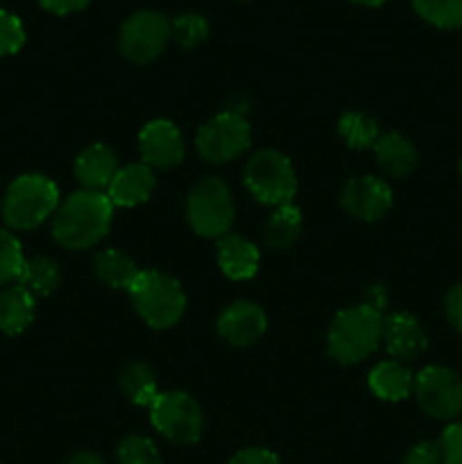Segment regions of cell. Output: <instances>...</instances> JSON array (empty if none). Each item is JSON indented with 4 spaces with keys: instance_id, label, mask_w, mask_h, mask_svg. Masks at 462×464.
I'll return each mask as SVG.
<instances>
[{
    "instance_id": "1",
    "label": "cell",
    "mask_w": 462,
    "mask_h": 464,
    "mask_svg": "<svg viewBox=\"0 0 462 464\" xmlns=\"http://www.w3.org/2000/svg\"><path fill=\"white\" fill-rule=\"evenodd\" d=\"M113 204L107 193L80 190L59 207L53 222V234L68 249H89L107 236L111 227Z\"/></svg>"
},
{
    "instance_id": "2",
    "label": "cell",
    "mask_w": 462,
    "mask_h": 464,
    "mask_svg": "<svg viewBox=\"0 0 462 464\" xmlns=\"http://www.w3.org/2000/svg\"><path fill=\"white\" fill-rule=\"evenodd\" d=\"M383 334V315L376 308L361 304L338 313L329 329V353L335 361L351 365L376 352Z\"/></svg>"
},
{
    "instance_id": "3",
    "label": "cell",
    "mask_w": 462,
    "mask_h": 464,
    "mask_svg": "<svg viewBox=\"0 0 462 464\" xmlns=\"http://www.w3.org/2000/svg\"><path fill=\"white\" fill-rule=\"evenodd\" d=\"M136 313L152 329H170L186 311V295L179 281L157 270H140L130 288Z\"/></svg>"
},
{
    "instance_id": "4",
    "label": "cell",
    "mask_w": 462,
    "mask_h": 464,
    "mask_svg": "<svg viewBox=\"0 0 462 464\" xmlns=\"http://www.w3.org/2000/svg\"><path fill=\"white\" fill-rule=\"evenodd\" d=\"M59 207V188L43 175L14 179L3 202V218L12 229H34Z\"/></svg>"
},
{
    "instance_id": "5",
    "label": "cell",
    "mask_w": 462,
    "mask_h": 464,
    "mask_svg": "<svg viewBox=\"0 0 462 464\" xmlns=\"http://www.w3.org/2000/svg\"><path fill=\"white\" fill-rule=\"evenodd\" d=\"M245 186L258 202L284 207L297 193V175L288 157L274 150H261L245 166Z\"/></svg>"
},
{
    "instance_id": "6",
    "label": "cell",
    "mask_w": 462,
    "mask_h": 464,
    "mask_svg": "<svg viewBox=\"0 0 462 464\" xmlns=\"http://www.w3.org/2000/svg\"><path fill=\"white\" fill-rule=\"evenodd\" d=\"M188 222L204 238H222L234 222V202L225 181L207 177L188 195Z\"/></svg>"
},
{
    "instance_id": "7",
    "label": "cell",
    "mask_w": 462,
    "mask_h": 464,
    "mask_svg": "<svg viewBox=\"0 0 462 464\" xmlns=\"http://www.w3.org/2000/svg\"><path fill=\"white\" fill-rule=\"evenodd\" d=\"M152 426L175 444H195L202 438V411L186 392H159L149 406Z\"/></svg>"
},
{
    "instance_id": "8",
    "label": "cell",
    "mask_w": 462,
    "mask_h": 464,
    "mask_svg": "<svg viewBox=\"0 0 462 464\" xmlns=\"http://www.w3.org/2000/svg\"><path fill=\"white\" fill-rule=\"evenodd\" d=\"M170 39V21L161 12L140 9V12L131 14L120 25L118 45H120V53L130 62L148 63L166 50Z\"/></svg>"
},
{
    "instance_id": "9",
    "label": "cell",
    "mask_w": 462,
    "mask_h": 464,
    "mask_svg": "<svg viewBox=\"0 0 462 464\" xmlns=\"http://www.w3.org/2000/svg\"><path fill=\"white\" fill-rule=\"evenodd\" d=\"M249 139H252V131H249L245 113L229 107L199 130L197 150L207 161L226 163L231 159H238L249 148Z\"/></svg>"
},
{
    "instance_id": "10",
    "label": "cell",
    "mask_w": 462,
    "mask_h": 464,
    "mask_svg": "<svg viewBox=\"0 0 462 464\" xmlns=\"http://www.w3.org/2000/svg\"><path fill=\"white\" fill-rule=\"evenodd\" d=\"M419 406L435 420H453L462 412V381L448 367L430 365L415 379Z\"/></svg>"
},
{
    "instance_id": "11",
    "label": "cell",
    "mask_w": 462,
    "mask_h": 464,
    "mask_svg": "<svg viewBox=\"0 0 462 464\" xmlns=\"http://www.w3.org/2000/svg\"><path fill=\"white\" fill-rule=\"evenodd\" d=\"M139 150L143 163L159 170H170L184 159V139L170 121L148 122L139 134Z\"/></svg>"
},
{
    "instance_id": "12",
    "label": "cell",
    "mask_w": 462,
    "mask_h": 464,
    "mask_svg": "<svg viewBox=\"0 0 462 464\" xmlns=\"http://www.w3.org/2000/svg\"><path fill=\"white\" fill-rule=\"evenodd\" d=\"M392 190L383 179L376 177H358L342 190V207L349 216L358 220H379L392 207Z\"/></svg>"
},
{
    "instance_id": "13",
    "label": "cell",
    "mask_w": 462,
    "mask_h": 464,
    "mask_svg": "<svg viewBox=\"0 0 462 464\" xmlns=\"http://www.w3.org/2000/svg\"><path fill=\"white\" fill-rule=\"evenodd\" d=\"M267 329V317L261 306L252 302H236L217 320V331L226 343L236 347H247L256 343Z\"/></svg>"
},
{
    "instance_id": "14",
    "label": "cell",
    "mask_w": 462,
    "mask_h": 464,
    "mask_svg": "<svg viewBox=\"0 0 462 464\" xmlns=\"http://www.w3.org/2000/svg\"><path fill=\"white\" fill-rule=\"evenodd\" d=\"M380 340L385 343V349L401 361H412L426 349L424 329L410 313H394V315L383 317Z\"/></svg>"
},
{
    "instance_id": "15",
    "label": "cell",
    "mask_w": 462,
    "mask_h": 464,
    "mask_svg": "<svg viewBox=\"0 0 462 464\" xmlns=\"http://www.w3.org/2000/svg\"><path fill=\"white\" fill-rule=\"evenodd\" d=\"M154 184L157 179H154L152 168L145 163H134V166H127L116 172L107 188V198L111 199L113 207H139V204L148 202Z\"/></svg>"
},
{
    "instance_id": "16",
    "label": "cell",
    "mask_w": 462,
    "mask_h": 464,
    "mask_svg": "<svg viewBox=\"0 0 462 464\" xmlns=\"http://www.w3.org/2000/svg\"><path fill=\"white\" fill-rule=\"evenodd\" d=\"M118 170L120 168H118L116 154L107 145L100 143L86 148L75 161V177L80 184L84 186V190H95V193L107 190Z\"/></svg>"
},
{
    "instance_id": "17",
    "label": "cell",
    "mask_w": 462,
    "mask_h": 464,
    "mask_svg": "<svg viewBox=\"0 0 462 464\" xmlns=\"http://www.w3.org/2000/svg\"><path fill=\"white\" fill-rule=\"evenodd\" d=\"M217 263L229 279L247 281L256 275L261 254H258L256 245L240 236H222V240L217 243Z\"/></svg>"
},
{
    "instance_id": "18",
    "label": "cell",
    "mask_w": 462,
    "mask_h": 464,
    "mask_svg": "<svg viewBox=\"0 0 462 464\" xmlns=\"http://www.w3.org/2000/svg\"><path fill=\"white\" fill-rule=\"evenodd\" d=\"M415 388L410 370L399 362L388 361L370 372V390L383 401H403Z\"/></svg>"
},
{
    "instance_id": "19",
    "label": "cell",
    "mask_w": 462,
    "mask_h": 464,
    "mask_svg": "<svg viewBox=\"0 0 462 464\" xmlns=\"http://www.w3.org/2000/svg\"><path fill=\"white\" fill-rule=\"evenodd\" d=\"M374 152L380 168L392 177L408 175L417 163V152L412 143L397 131L379 136V140L374 143Z\"/></svg>"
},
{
    "instance_id": "20",
    "label": "cell",
    "mask_w": 462,
    "mask_h": 464,
    "mask_svg": "<svg viewBox=\"0 0 462 464\" xmlns=\"http://www.w3.org/2000/svg\"><path fill=\"white\" fill-rule=\"evenodd\" d=\"M34 320V297L16 285L0 295V331L9 335L23 334Z\"/></svg>"
},
{
    "instance_id": "21",
    "label": "cell",
    "mask_w": 462,
    "mask_h": 464,
    "mask_svg": "<svg viewBox=\"0 0 462 464\" xmlns=\"http://www.w3.org/2000/svg\"><path fill=\"white\" fill-rule=\"evenodd\" d=\"M95 275L102 284L111 285V288L130 290L140 270L120 249H104L95 256Z\"/></svg>"
},
{
    "instance_id": "22",
    "label": "cell",
    "mask_w": 462,
    "mask_h": 464,
    "mask_svg": "<svg viewBox=\"0 0 462 464\" xmlns=\"http://www.w3.org/2000/svg\"><path fill=\"white\" fill-rule=\"evenodd\" d=\"M18 285L25 288L32 297H45V295H50L59 285V267L54 266V261L45 256L30 258L23 266Z\"/></svg>"
},
{
    "instance_id": "23",
    "label": "cell",
    "mask_w": 462,
    "mask_h": 464,
    "mask_svg": "<svg viewBox=\"0 0 462 464\" xmlns=\"http://www.w3.org/2000/svg\"><path fill=\"white\" fill-rule=\"evenodd\" d=\"M299 231H302V213L293 204H284V207H276V211L267 220L265 243L276 249L288 247L297 240Z\"/></svg>"
},
{
    "instance_id": "24",
    "label": "cell",
    "mask_w": 462,
    "mask_h": 464,
    "mask_svg": "<svg viewBox=\"0 0 462 464\" xmlns=\"http://www.w3.org/2000/svg\"><path fill=\"white\" fill-rule=\"evenodd\" d=\"M120 385L125 390V394L130 397L131 403L136 406H152L154 399L159 397L157 381L149 367L140 365V362H131L122 370L120 374Z\"/></svg>"
},
{
    "instance_id": "25",
    "label": "cell",
    "mask_w": 462,
    "mask_h": 464,
    "mask_svg": "<svg viewBox=\"0 0 462 464\" xmlns=\"http://www.w3.org/2000/svg\"><path fill=\"white\" fill-rule=\"evenodd\" d=\"M340 136L344 139V143L353 150H365L374 148V143L379 140V125H376L374 118L365 116V113L349 111L340 118Z\"/></svg>"
},
{
    "instance_id": "26",
    "label": "cell",
    "mask_w": 462,
    "mask_h": 464,
    "mask_svg": "<svg viewBox=\"0 0 462 464\" xmlns=\"http://www.w3.org/2000/svg\"><path fill=\"white\" fill-rule=\"evenodd\" d=\"M412 7L426 23L442 30L462 25V0H412Z\"/></svg>"
},
{
    "instance_id": "27",
    "label": "cell",
    "mask_w": 462,
    "mask_h": 464,
    "mask_svg": "<svg viewBox=\"0 0 462 464\" xmlns=\"http://www.w3.org/2000/svg\"><path fill=\"white\" fill-rule=\"evenodd\" d=\"M23 266H25V256H23V247L9 231L0 229V285L18 281Z\"/></svg>"
},
{
    "instance_id": "28",
    "label": "cell",
    "mask_w": 462,
    "mask_h": 464,
    "mask_svg": "<svg viewBox=\"0 0 462 464\" xmlns=\"http://www.w3.org/2000/svg\"><path fill=\"white\" fill-rule=\"evenodd\" d=\"M172 39L181 45V48H195L202 44L208 36V23L207 18L199 14H181L175 21H170Z\"/></svg>"
},
{
    "instance_id": "29",
    "label": "cell",
    "mask_w": 462,
    "mask_h": 464,
    "mask_svg": "<svg viewBox=\"0 0 462 464\" xmlns=\"http://www.w3.org/2000/svg\"><path fill=\"white\" fill-rule=\"evenodd\" d=\"M118 464H161L152 440L131 435L118 447Z\"/></svg>"
},
{
    "instance_id": "30",
    "label": "cell",
    "mask_w": 462,
    "mask_h": 464,
    "mask_svg": "<svg viewBox=\"0 0 462 464\" xmlns=\"http://www.w3.org/2000/svg\"><path fill=\"white\" fill-rule=\"evenodd\" d=\"M23 44H25V30H23L21 18L0 9V57L18 53Z\"/></svg>"
},
{
    "instance_id": "31",
    "label": "cell",
    "mask_w": 462,
    "mask_h": 464,
    "mask_svg": "<svg viewBox=\"0 0 462 464\" xmlns=\"http://www.w3.org/2000/svg\"><path fill=\"white\" fill-rule=\"evenodd\" d=\"M444 464H462V424H451L439 440Z\"/></svg>"
},
{
    "instance_id": "32",
    "label": "cell",
    "mask_w": 462,
    "mask_h": 464,
    "mask_svg": "<svg viewBox=\"0 0 462 464\" xmlns=\"http://www.w3.org/2000/svg\"><path fill=\"white\" fill-rule=\"evenodd\" d=\"M403 464H444L439 444H430V442L417 444L415 449H410V453H408Z\"/></svg>"
},
{
    "instance_id": "33",
    "label": "cell",
    "mask_w": 462,
    "mask_h": 464,
    "mask_svg": "<svg viewBox=\"0 0 462 464\" xmlns=\"http://www.w3.org/2000/svg\"><path fill=\"white\" fill-rule=\"evenodd\" d=\"M447 317L453 326L462 334V284L453 285L447 295Z\"/></svg>"
},
{
    "instance_id": "34",
    "label": "cell",
    "mask_w": 462,
    "mask_h": 464,
    "mask_svg": "<svg viewBox=\"0 0 462 464\" xmlns=\"http://www.w3.org/2000/svg\"><path fill=\"white\" fill-rule=\"evenodd\" d=\"M229 464H281V460L267 449H247L240 451Z\"/></svg>"
},
{
    "instance_id": "35",
    "label": "cell",
    "mask_w": 462,
    "mask_h": 464,
    "mask_svg": "<svg viewBox=\"0 0 462 464\" xmlns=\"http://www.w3.org/2000/svg\"><path fill=\"white\" fill-rule=\"evenodd\" d=\"M39 5L53 14H71L84 9L89 0H39Z\"/></svg>"
},
{
    "instance_id": "36",
    "label": "cell",
    "mask_w": 462,
    "mask_h": 464,
    "mask_svg": "<svg viewBox=\"0 0 462 464\" xmlns=\"http://www.w3.org/2000/svg\"><path fill=\"white\" fill-rule=\"evenodd\" d=\"M365 304H367V306L376 308V311H383L385 304H388V295H385V288H380V285H374V288H370Z\"/></svg>"
},
{
    "instance_id": "37",
    "label": "cell",
    "mask_w": 462,
    "mask_h": 464,
    "mask_svg": "<svg viewBox=\"0 0 462 464\" xmlns=\"http://www.w3.org/2000/svg\"><path fill=\"white\" fill-rule=\"evenodd\" d=\"M68 464H104V462L100 460V456H95V453L84 451V453H77V456Z\"/></svg>"
},
{
    "instance_id": "38",
    "label": "cell",
    "mask_w": 462,
    "mask_h": 464,
    "mask_svg": "<svg viewBox=\"0 0 462 464\" xmlns=\"http://www.w3.org/2000/svg\"><path fill=\"white\" fill-rule=\"evenodd\" d=\"M351 3L362 5V7H380V5H383L385 0H351Z\"/></svg>"
},
{
    "instance_id": "39",
    "label": "cell",
    "mask_w": 462,
    "mask_h": 464,
    "mask_svg": "<svg viewBox=\"0 0 462 464\" xmlns=\"http://www.w3.org/2000/svg\"><path fill=\"white\" fill-rule=\"evenodd\" d=\"M460 177H462V161H460Z\"/></svg>"
}]
</instances>
